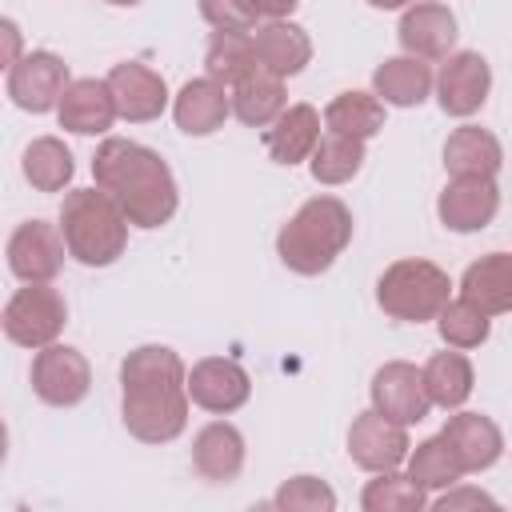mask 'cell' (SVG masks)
Returning a JSON list of instances; mask_svg holds the SVG:
<instances>
[{
    "label": "cell",
    "instance_id": "6",
    "mask_svg": "<svg viewBox=\"0 0 512 512\" xmlns=\"http://www.w3.org/2000/svg\"><path fill=\"white\" fill-rule=\"evenodd\" d=\"M0 324L12 344L40 352L60 340V332L68 324V304H64L60 288H52V280H32L8 296Z\"/></svg>",
    "mask_w": 512,
    "mask_h": 512
},
{
    "label": "cell",
    "instance_id": "21",
    "mask_svg": "<svg viewBox=\"0 0 512 512\" xmlns=\"http://www.w3.org/2000/svg\"><path fill=\"white\" fill-rule=\"evenodd\" d=\"M252 44H256L260 68L280 76V80L300 76L308 68V60H312V40L296 20H264V24H256Z\"/></svg>",
    "mask_w": 512,
    "mask_h": 512
},
{
    "label": "cell",
    "instance_id": "25",
    "mask_svg": "<svg viewBox=\"0 0 512 512\" xmlns=\"http://www.w3.org/2000/svg\"><path fill=\"white\" fill-rule=\"evenodd\" d=\"M504 168L500 140L480 124H460L444 140V172L448 176H492Z\"/></svg>",
    "mask_w": 512,
    "mask_h": 512
},
{
    "label": "cell",
    "instance_id": "17",
    "mask_svg": "<svg viewBox=\"0 0 512 512\" xmlns=\"http://www.w3.org/2000/svg\"><path fill=\"white\" fill-rule=\"evenodd\" d=\"M56 120L72 136H104L120 120L108 80H92V76L72 80L64 100H60V108H56Z\"/></svg>",
    "mask_w": 512,
    "mask_h": 512
},
{
    "label": "cell",
    "instance_id": "40",
    "mask_svg": "<svg viewBox=\"0 0 512 512\" xmlns=\"http://www.w3.org/2000/svg\"><path fill=\"white\" fill-rule=\"evenodd\" d=\"M372 8H380V12H396V8H408V0H368Z\"/></svg>",
    "mask_w": 512,
    "mask_h": 512
},
{
    "label": "cell",
    "instance_id": "30",
    "mask_svg": "<svg viewBox=\"0 0 512 512\" xmlns=\"http://www.w3.org/2000/svg\"><path fill=\"white\" fill-rule=\"evenodd\" d=\"M384 108H388V104H384L376 92L352 88V92H340V96L328 100V108H324V128H328V132H344V136L368 140V136H376V132L384 128Z\"/></svg>",
    "mask_w": 512,
    "mask_h": 512
},
{
    "label": "cell",
    "instance_id": "1",
    "mask_svg": "<svg viewBox=\"0 0 512 512\" xmlns=\"http://www.w3.org/2000/svg\"><path fill=\"white\" fill-rule=\"evenodd\" d=\"M188 400V368L168 344H140L120 360V420L140 444L184 436Z\"/></svg>",
    "mask_w": 512,
    "mask_h": 512
},
{
    "label": "cell",
    "instance_id": "11",
    "mask_svg": "<svg viewBox=\"0 0 512 512\" xmlns=\"http://www.w3.org/2000/svg\"><path fill=\"white\" fill-rule=\"evenodd\" d=\"M408 452H412L408 428L380 416L376 408L360 412L348 428V456L364 472H392V468L408 464Z\"/></svg>",
    "mask_w": 512,
    "mask_h": 512
},
{
    "label": "cell",
    "instance_id": "14",
    "mask_svg": "<svg viewBox=\"0 0 512 512\" xmlns=\"http://www.w3.org/2000/svg\"><path fill=\"white\" fill-rule=\"evenodd\" d=\"M500 212V188L492 176H452L436 200V216L448 232H480Z\"/></svg>",
    "mask_w": 512,
    "mask_h": 512
},
{
    "label": "cell",
    "instance_id": "33",
    "mask_svg": "<svg viewBox=\"0 0 512 512\" xmlns=\"http://www.w3.org/2000/svg\"><path fill=\"white\" fill-rule=\"evenodd\" d=\"M364 512H420L428 508V492L400 468L392 472H372V480L360 492Z\"/></svg>",
    "mask_w": 512,
    "mask_h": 512
},
{
    "label": "cell",
    "instance_id": "36",
    "mask_svg": "<svg viewBox=\"0 0 512 512\" xmlns=\"http://www.w3.org/2000/svg\"><path fill=\"white\" fill-rule=\"evenodd\" d=\"M200 16L216 32H256V4L252 0H200Z\"/></svg>",
    "mask_w": 512,
    "mask_h": 512
},
{
    "label": "cell",
    "instance_id": "15",
    "mask_svg": "<svg viewBox=\"0 0 512 512\" xmlns=\"http://www.w3.org/2000/svg\"><path fill=\"white\" fill-rule=\"evenodd\" d=\"M108 88L116 96V112L128 124H148L160 120V112L168 108V84L156 68L140 64V60H120L108 68Z\"/></svg>",
    "mask_w": 512,
    "mask_h": 512
},
{
    "label": "cell",
    "instance_id": "22",
    "mask_svg": "<svg viewBox=\"0 0 512 512\" xmlns=\"http://www.w3.org/2000/svg\"><path fill=\"white\" fill-rule=\"evenodd\" d=\"M320 144V112L312 104H288L268 128H264V148L276 164L292 168V164H304L312 160Z\"/></svg>",
    "mask_w": 512,
    "mask_h": 512
},
{
    "label": "cell",
    "instance_id": "12",
    "mask_svg": "<svg viewBox=\"0 0 512 512\" xmlns=\"http://www.w3.org/2000/svg\"><path fill=\"white\" fill-rule=\"evenodd\" d=\"M188 396L196 408H204L212 416H228L248 404L252 376L232 356H204L188 368Z\"/></svg>",
    "mask_w": 512,
    "mask_h": 512
},
{
    "label": "cell",
    "instance_id": "19",
    "mask_svg": "<svg viewBox=\"0 0 512 512\" xmlns=\"http://www.w3.org/2000/svg\"><path fill=\"white\" fill-rule=\"evenodd\" d=\"M228 112H232V96L212 76H196L172 96V120L184 136H212L216 128H224Z\"/></svg>",
    "mask_w": 512,
    "mask_h": 512
},
{
    "label": "cell",
    "instance_id": "39",
    "mask_svg": "<svg viewBox=\"0 0 512 512\" xmlns=\"http://www.w3.org/2000/svg\"><path fill=\"white\" fill-rule=\"evenodd\" d=\"M0 28H4V40H8V56H4V64L12 68V64L20 60V32H16V24H12V20H4Z\"/></svg>",
    "mask_w": 512,
    "mask_h": 512
},
{
    "label": "cell",
    "instance_id": "10",
    "mask_svg": "<svg viewBox=\"0 0 512 512\" xmlns=\"http://www.w3.org/2000/svg\"><path fill=\"white\" fill-rule=\"evenodd\" d=\"M64 256H68V244H64L60 224L24 220L8 236V268L24 284H32V280H56L60 268H64Z\"/></svg>",
    "mask_w": 512,
    "mask_h": 512
},
{
    "label": "cell",
    "instance_id": "27",
    "mask_svg": "<svg viewBox=\"0 0 512 512\" xmlns=\"http://www.w3.org/2000/svg\"><path fill=\"white\" fill-rule=\"evenodd\" d=\"M228 96H232L236 120L248 124V128H268V124L288 108L284 80L272 76V72H264V68H256L252 76H244L240 84H232Z\"/></svg>",
    "mask_w": 512,
    "mask_h": 512
},
{
    "label": "cell",
    "instance_id": "35",
    "mask_svg": "<svg viewBox=\"0 0 512 512\" xmlns=\"http://www.w3.org/2000/svg\"><path fill=\"white\" fill-rule=\"evenodd\" d=\"M272 508H280V512H332L336 508V492L320 476L300 472V476H288L276 488Z\"/></svg>",
    "mask_w": 512,
    "mask_h": 512
},
{
    "label": "cell",
    "instance_id": "9",
    "mask_svg": "<svg viewBox=\"0 0 512 512\" xmlns=\"http://www.w3.org/2000/svg\"><path fill=\"white\" fill-rule=\"evenodd\" d=\"M368 396H372V408L396 424H420L428 412H432V396H428V384H424V368L408 364V360H388L376 368L372 384H368Z\"/></svg>",
    "mask_w": 512,
    "mask_h": 512
},
{
    "label": "cell",
    "instance_id": "29",
    "mask_svg": "<svg viewBox=\"0 0 512 512\" xmlns=\"http://www.w3.org/2000/svg\"><path fill=\"white\" fill-rule=\"evenodd\" d=\"M260 68L256 60V44L248 32H212L208 48H204V76L220 80L224 88L240 84L244 76H252Z\"/></svg>",
    "mask_w": 512,
    "mask_h": 512
},
{
    "label": "cell",
    "instance_id": "13",
    "mask_svg": "<svg viewBox=\"0 0 512 512\" xmlns=\"http://www.w3.org/2000/svg\"><path fill=\"white\" fill-rule=\"evenodd\" d=\"M492 92V68L480 52H452L444 56L440 72H436V104L456 116V120H468L484 108Z\"/></svg>",
    "mask_w": 512,
    "mask_h": 512
},
{
    "label": "cell",
    "instance_id": "26",
    "mask_svg": "<svg viewBox=\"0 0 512 512\" xmlns=\"http://www.w3.org/2000/svg\"><path fill=\"white\" fill-rule=\"evenodd\" d=\"M424 384H428V396L436 408L444 412H456L468 404L472 396V384H476V372H472V360L460 352V348H448L444 352H432L424 360Z\"/></svg>",
    "mask_w": 512,
    "mask_h": 512
},
{
    "label": "cell",
    "instance_id": "2",
    "mask_svg": "<svg viewBox=\"0 0 512 512\" xmlns=\"http://www.w3.org/2000/svg\"><path fill=\"white\" fill-rule=\"evenodd\" d=\"M92 180L124 208L132 228H164L180 208V188L168 160L128 136L100 140L92 156Z\"/></svg>",
    "mask_w": 512,
    "mask_h": 512
},
{
    "label": "cell",
    "instance_id": "37",
    "mask_svg": "<svg viewBox=\"0 0 512 512\" xmlns=\"http://www.w3.org/2000/svg\"><path fill=\"white\" fill-rule=\"evenodd\" d=\"M436 512H460V508H496V496H488L484 488L472 484H452L432 500Z\"/></svg>",
    "mask_w": 512,
    "mask_h": 512
},
{
    "label": "cell",
    "instance_id": "24",
    "mask_svg": "<svg viewBox=\"0 0 512 512\" xmlns=\"http://www.w3.org/2000/svg\"><path fill=\"white\" fill-rule=\"evenodd\" d=\"M460 296L484 308L488 316L512 312V252H488L472 260L460 276Z\"/></svg>",
    "mask_w": 512,
    "mask_h": 512
},
{
    "label": "cell",
    "instance_id": "41",
    "mask_svg": "<svg viewBox=\"0 0 512 512\" xmlns=\"http://www.w3.org/2000/svg\"><path fill=\"white\" fill-rule=\"evenodd\" d=\"M104 4H116V8H136V4H144V0H104Z\"/></svg>",
    "mask_w": 512,
    "mask_h": 512
},
{
    "label": "cell",
    "instance_id": "8",
    "mask_svg": "<svg viewBox=\"0 0 512 512\" xmlns=\"http://www.w3.org/2000/svg\"><path fill=\"white\" fill-rule=\"evenodd\" d=\"M32 392L48 408H76L92 392V364L72 344H48L32 356Z\"/></svg>",
    "mask_w": 512,
    "mask_h": 512
},
{
    "label": "cell",
    "instance_id": "31",
    "mask_svg": "<svg viewBox=\"0 0 512 512\" xmlns=\"http://www.w3.org/2000/svg\"><path fill=\"white\" fill-rule=\"evenodd\" d=\"M360 168H364V140L360 136H344V132H324L316 152H312V160H308L312 180L324 184V188L348 184Z\"/></svg>",
    "mask_w": 512,
    "mask_h": 512
},
{
    "label": "cell",
    "instance_id": "34",
    "mask_svg": "<svg viewBox=\"0 0 512 512\" xmlns=\"http://www.w3.org/2000/svg\"><path fill=\"white\" fill-rule=\"evenodd\" d=\"M436 332H440V340L448 344V348H460V352H472V348H480L484 340H488V332H492V316L484 312V308H476L472 300H448L444 304V312L436 316Z\"/></svg>",
    "mask_w": 512,
    "mask_h": 512
},
{
    "label": "cell",
    "instance_id": "7",
    "mask_svg": "<svg viewBox=\"0 0 512 512\" xmlns=\"http://www.w3.org/2000/svg\"><path fill=\"white\" fill-rule=\"evenodd\" d=\"M72 76H68V64L48 52V48H36V52H24L12 68H8V100L20 108V112H32V116H44L52 108H60L64 92H68Z\"/></svg>",
    "mask_w": 512,
    "mask_h": 512
},
{
    "label": "cell",
    "instance_id": "20",
    "mask_svg": "<svg viewBox=\"0 0 512 512\" xmlns=\"http://www.w3.org/2000/svg\"><path fill=\"white\" fill-rule=\"evenodd\" d=\"M244 436L228 420H212L192 436V468L212 484H232L244 472Z\"/></svg>",
    "mask_w": 512,
    "mask_h": 512
},
{
    "label": "cell",
    "instance_id": "28",
    "mask_svg": "<svg viewBox=\"0 0 512 512\" xmlns=\"http://www.w3.org/2000/svg\"><path fill=\"white\" fill-rule=\"evenodd\" d=\"M20 172L36 192H64L76 176V160H72V152L60 136H36L24 148Z\"/></svg>",
    "mask_w": 512,
    "mask_h": 512
},
{
    "label": "cell",
    "instance_id": "23",
    "mask_svg": "<svg viewBox=\"0 0 512 512\" xmlns=\"http://www.w3.org/2000/svg\"><path fill=\"white\" fill-rule=\"evenodd\" d=\"M436 88V76L428 68V60L420 56H388L384 64H376L372 72V92L388 104V108H420Z\"/></svg>",
    "mask_w": 512,
    "mask_h": 512
},
{
    "label": "cell",
    "instance_id": "16",
    "mask_svg": "<svg viewBox=\"0 0 512 512\" xmlns=\"http://www.w3.org/2000/svg\"><path fill=\"white\" fill-rule=\"evenodd\" d=\"M400 48L408 56H420V60H444L452 56V44H456V16L448 4L440 0H420V4H408L404 16H400Z\"/></svg>",
    "mask_w": 512,
    "mask_h": 512
},
{
    "label": "cell",
    "instance_id": "5",
    "mask_svg": "<svg viewBox=\"0 0 512 512\" xmlns=\"http://www.w3.org/2000/svg\"><path fill=\"white\" fill-rule=\"evenodd\" d=\"M448 300H452V276L424 256L392 260L376 280V304L384 308V316L400 324L436 320Z\"/></svg>",
    "mask_w": 512,
    "mask_h": 512
},
{
    "label": "cell",
    "instance_id": "18",
    "mask_svg": "<svg viewBox=\"0 0 512 512\" xmlns=\"http://www.w3.org/2000/svg\"><path fill=\"white\" fill-rule=\"evenodd\" d=\"M440 436L452 444L456 460L464 464V472H488L500 456H504V432L492 416L484 412H464L456 408L448 416V424L440 428Z\"/></svg>",
    "mask_w": 512,
    "mask_h": 512
},
{
    "label": "cell",
    "instance_id": "3",
    "mask_svg": "<svg viewBox=\"0 0 512 512\" xmlns=\"http://www.w3.org/2000/svg\"><path fill=\"white\" fill-rule=\"evenodd\" d=\"M352 228V208L340 196H312L276 232V256L296 276H320L344 256Z\"/></svg>",
    "mask_w": 512,
    "mask_h": 512
},
{
    "label": "cell",
    "instance_id": "32",
    "mask_svg": "<svg viewBox=\"0 0 512 512\" xmlns=\"http://www.w3.org/2000/svg\"><path fill=\"white\" fill-rule=\"evenodd\" d=\"M404 472H408L424 492H444V488H452V484H460V480L468 476L444 436L420 440V444L408 452V468H404Z\"/></svg>",
    "mask_w": 512,
    "mask_h": 512
},
{
    "label": "cell",
    "instance_id": "38",
    "mask_svg": "<svg viewBox=\"0 0 512 512\" xmlns=\"http://www.w3.org/2000/svg\"><path fill=\"white\" fill-rule=\"evenodd\" d=\"M252 4H256V12H260L264 20H288L300 0H252Z\"/></svg>",
    "mask_w": 512,
    "mask_h": 512
},
{
    "label": "cell",
    "instance_id": "4",
    "mask_svg": "<svg viewBox=\"0 0 512 512\" xmlns=\"http://www.w3.org/2000/svg\"><path fill=\"white\" fill-rule=\"evenodd\" d=\"M128 216L104 188H72L60 204V232L68 256L84 268H108L128 248Z\"/></svg>",
    "mask_w": 512,
    "mask_h": 512
}]
</instances>
